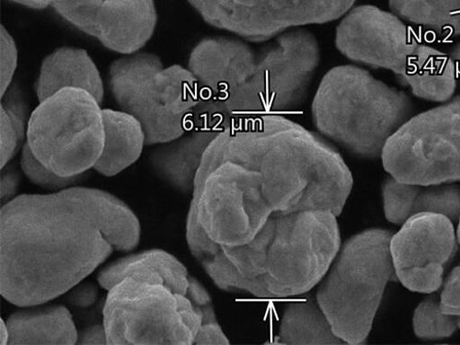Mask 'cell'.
Returning a JSON list of instances; mask_svg holds the SVG:
<instances>
[{
  "label": "cell",
  "instance_id": "cell-18",
  "mask_svg": "<svg viewBox=\"0 0 460 345\" xmlns=\"http://www.w3.org/2000/svg\"><path fill=\"white\" fill-rule=\"evenodd\" d=\"M67 88L81 89L91 93L100 103L104 98L101 73L83 49L63 47L45 58L35 84L40 102Z\"/></svg>",
  "mask_w": 460,
  "mask_h": 345
},
{
  "label": "cell",
  "instance_id": "cell-20",
  "mask_svg": "<svg viewBox=\"0 0 460 345\" xmlns=\"http://www.w3.org/2000/svg\"><path fill=\"white\" fill-rule=\"evenodd\" d=\"M128 278L164 284L184 295L189 293L191 280L186 267L163 250H148L115 261L103 268L97 279L99 285L109 291Z\"/></svg>",
  "mask_w": 460,
  "mask_h": 345
},
{
  "label": "cell",
  "instance_id": "cell-32",
  "mask_svg": "<svg viewBox=\"0 0 460 345\" xmlns=\"http://www.w3.org/2000/svg\"><path fill=\"white\" fill-rule=\"evenodd\" d=\"M76 344H108L104 324L90 326L79 333Z\"/></svg>",
  "mask_w": 460,
  "mask_h": 345
},
{
  "label": "cell",
  "instance_id": "cell-36",
  "mask_svg": "<svg viewBox=\"0 0 460 345\" xmlns=\"http://www.w3.org/2000/svg\"><path fill=\"white\" fill-rule=\"evenodd\" d=\"M456 223H457V226L456 228V235L457 244L460 247V217Z\"/></svg>",
  "mask_w": 460,
  "mask_h": 345
},
{
  "label": "cell",
  "instance_id": "cell-12",
  "mask_svg": "<svg viewBox=\"0 0 460 345\" xmlns=\"http://www.w3.org/2000/svg\"><path fill=\"white\" fill-rule=\"evenodd\" d=\"M209 25L262 43L290 29L335 21L358 0H187Z\"/></svg>",
  "mask_w": 460,
  "mask_h": 345
},
{
  "label": "cell",
  "instance_id": "cell-5",
  "mask_svg": "<svg viewBox=\"0 0 460 345\" xmlns=\"http://www.w3.org/2000/svg\"><path fill=\"white\" fill-rule=\"evenodd\" d=\"M109 88L121 110L142 125L146 146L170 142L193 128L214 97L189 68L165 67L159 56L141 51L111 64Z\"/></svg>",
  "mask_w": 460,
  "mask_h": 345
},
{
  "label": "cell",
  "instance_id": "cell-24",
  "mask_svg": "<svg viewBox=\"0 0 460 345\" xmlns=\"http://www.w3.org/2000/svg\"><path fill=\"white\" fill-rule=\"evenodd\" d=\"M390 7L405 22L441 37L460 36V0H390Z\"/></svg>",
  "mask_w": 460,
  "mask_h": 345
},
{
  "label": "cell",
  "instance_id": "cell-35",
  "mask_svg": "<svg viewBox=\"0 0 460 345\" xmlns=\"http://www.w3.org/2000/svg\"><path fill=\"white\" fill-rule=\"evenodd\" d=\"M10 341V331L7 323L2 319V324H0V344L9 345Z\"/></svg>",
  "mask_w": 460,
  "mask_h": 345
},
{
  "label": "cell",
  "instance_id": "cell-25",
  "mask_svg": "<svg viewBox=\"0 0 460 345\" xmlns=\"http://www.w3.org/2000/svg\"><path fill=\"white\" fill-rule=\"evenodd\" d=\"M412 329L416 337L424 341H442L453 336L458 330L455 317L442 310L440 294H429L416 306L412 316Z\"/></svg>",
  "mask_w": 460,
  "mask_h": 345
},
{
  "label": "cell",
  "instance_id": "cell-33",
  "mask_svg": "<svg viewBox=\"0 0 460 345\" xmlns=\"http://www.w3.org/2000/svg\"><path fill=\"white\" fill-rule=\"evenodd\" d=\"M8 2L31 10H46L52 7L57 0H8Z\"/></svg>",
  "mask_w": 460,
  "mask_h": 345
},
{
  "label": "cell",
  "instance_id": "cell-2",
  "mask_svg": "<svg viewBox=\"0 0 460 345\" xmlns=\"http://www.w3.org/2000/svg\"><path fill=\"white\" fill-rule=\"evenodd\" d=\"M209 148L247 167L274 212L338 217L351 195L353 175L337 149L280 114L234 119Z\"/></svg>",
  "mask_w": 460,
  "mask_h": 345
},
{
  "label": "cell",
  "instance_id": "cell-9",
  "mask_svg": "<svg viewBox=\"0 0 460 345\" xmlns=\"http://www.w3.org/2000/svg\"><path fill=\"white\" fill-rule=\"evenodd\" d=\"M275 213L252 172L208 146L196 177L186 232L201 226L221 247L252 242Z\"/></svg>",
  "mask_w": 460,
  "mask_h": 345
},
{
  "label": "cell",
  "instance_id": "cell-28",
  "mask_svg": "<svg viewBox=\"0 0 460 345\" xmlns=\"http://www.w3.org/2000/svg\"><path fill=\"white\" fill-rule=\"evenodd\" d=\"M439 294L443 312L456 318L460 330V262L447 276Z\"/></svg>",
  "mask_w": 460,
  "mask_h": 345
},
{
  "label": "cell",
  "instance_id": "cell-3",
  "mask_svg": "<svg viewBox=\"0 0 460 345\" xmlns=\"http://www.w3.org/2000/svg\"><path fill=\"white\" fill-rule=\"evenodd\" d=\"M319 62L315 36L295 28L258 48L241 37L206 38L191 50L188 68L237 119L281 114L298 107Z\"/></svg>",
  "mask_w": 460,
  "mask_h": 345
},
{
  "label": "cell",
  "instance_id": "cell-4",
  "mask_svg": "<svg viewBox=\"0 0 460 345\" xmlns=\"http://www.w3.org/2000/svg\"><path fill=\"white\" fill-rule=\"evenodd\" d=\"M412 112L406 93L355 66L326 73L313 102V119L321 135L363 159L381 157Z\"/></svg>",
  "mask_w": 460,
  "mask_h": 345
},
{
  "label": "cell",
  "instance_id": "cell-31",
  "mask_svg": "<svg viewBox=\"0 0 460 345\" xmlns=\"http://www.w3.org/2000/svg\"><path fill=\"white\" fill-rule=\"evenodd\" d=\"M20 173L16 169L7 164L2 168V185H0V195L4 205L15 199L20 185Z\"/></svg>",
  "mask_w": 460,
  "mask_h": 345
},
{
  "label": "cell",
  "instance_id": "cell-8",
  "mask_svg": "<svg viewBox=\"0 0 460 345\" xmlns=\"http://www.w3.org/2000/svg\"><path fill=\"white\" fill-rule=\"evenodd\" d=\"M261 232L266 244L258 298L308 294L325 277L341 246L337 216L330 211L275 212Z\"/></svg>",
  "mask_w": 460,
  "mask_h": 345
},
{
  "label": "cell",
  "instance_id": "cell-11",
  "mask_svg": "<svg viewBox=\"0 0 460 345\" xmlns=\"http://www.w3.org/2000/svg\"><path fill=\"white\" fill-rule=\"evenodd\" d=\"M395 180L431 185L460 181V95L411 117L383 148Z\"/></svg>",
  "mask_w": 460,
  "mask_h": 345
},
{
  "label": "cell",
  "instance_id": "cell-6",
  "mask_svg": "<svg viewBox=\"0 0 460 345\" xmlns=\"http://www.w3.org/2000/svg\"><path fill=\"white\" fill-rule=\"evenodd\" d=\"M393 235L390 230L369 228L341 243L317 286L315 298L345 344L365 343L386 288L396 279Z\"/></svg>",
  "mask_w": 460,
  "mask_h": 345
},
{
  "label": "cell",
  "instance_id": "cell-1",
  "mask_svg": "<svg viewBox=\"0 0 460 345\" xmlns=\"http://www.w3.org/2000/svg\"><path fill=\"white\" fill-rule=\"evenodd\" d=\"M132 209L108 191L72 186L22 195L0 212V292L26 308L82 283L114 252L137 247Z\"/></svg>",
  "mask_w": 460,
  "mask_h": 345
},
{
  "label": "cell",
  "instance_id": "cell-29",
  "mask_svg": "<svg viewBox=\"0 0 460 345\" xmlns=\"http://www.w3.org/2000/svg\"><path fill=\"white\" fill-rule=\"evenodd\" d=\"M230 341L217 320L202 323L194 345H227Z\"/></svg>",
  "mask_w": 460,
  "mask_h": 345
},
{
  "label": "cell",
  "instance_id": "cell-19",
  "mask_svg": "<svg viewBox=\"0 0 460 345\" xmlns=\"http://www.w3.org/2000/svg\"><path fill=\"white\" fill-rule=\"evenodd\" d=\"M395 75L413 95L434 102L451 100L458 81L456 65L449 53L421 42Z\"/></svg>",
  "mask_w": 460,
  "mask_h": 345
},
{
  "label": "cell",
  "instance_id": "cell-21",
  "mask_svg": "<svg viewBox=\"0 0 460 345\" xmlns=\"http://www.w3.org/2000/svg\"><path fill=\"white\" fill-rule=\"evenodd\" d=\"M102 115L104 145L93 169L111 177L138 161L146 146V135L140 122L125 111L102 109Z\"/></svg>",
  "mask_w": 460,
  "mask_h": 345
},
{
  "label": "cell",
  "instance_id": "cell-27",
  "mask_svg": "<svg viewBox=\"0 0 460 345\" xmlns=\"http://www.w3.org/2000/svg\"><path fill=\"white\" fill-rule=\"evenodd\" d=\"M0 81H2V98L13 85L15 72L18 67L19 52L16 43L10 31L2 25L0 28Z\"/></svg>",
  "mask_w": 460,
  "mask_h": 345
},
{
  "label": "cell",
  "instance_id": "cell-15",
  "mask_svg": "<svg viewBox=\"0 0 460 345\" xmlns=\"http://www.w3.org/2000/svg\"><path fill=\"white\" fill-rule=\"evenodd\" d=\"M335 34L337 49L349 60L398 74L420 42L401 18L375 6L352 8Z\"/></svg>",
  "mask_w": 460,
  "mask_h": 345
},
{
  "label": "cell",
  "instance_id": "cell-26",
  "mask_svg": "<svg viewBox=\"0 0 460 345\" xmlns=\"http://www.w3.org/2000/svg\"><path fill=\"white\" fill-rule=\"evenodd\" d=\"M21 168L31 182L43 189L58 191L75 186L83 181L84 174L75 177H62L45 166L32 155L27 143L22 151Z\"/></svg>",
  "mask_w": 460,
  "mask_h": 345
},
{
  "label": "cell",
  "instance_id": "cell-10",
  "mask_svg": "<svg viewBox=\"0 0 460 345\" xmlns=\"http://www.w3.org/2000/svg\"><path fill=\"white\" fill-rule=\"evenodd\" d=\"M26 143L37 160L58 175L84 174L103 149L101 103L81 89L59 91L31 111Z\"/></svg>",
  "mask_w": 460,
  "mask_h": 345
},
{
  "label": "cell",
  "instance_id": "cell-34",
  "mask_svg": "<svg viewBox=\"0 0 460 345\" xmlns=\"http://www.w3.org/2000/svg\"><path fill=\"white\" fill-rule=\"evenodd\" d=\"M448 53L456 65L457 80L460 81V43L452 48Z\"/></svg>",
  "mask_w": 460,
  "mask_h": 345
},
{
  "label": "cell",
  "instance_id": "cell-16",
  "mask_svg": "<svg viewBox=\"0 0 460 345\" xmlns=\"http://www.w3.org/2000/svg\"><path fill=\"white\" fill-rule=\"evenodd\" d=\"M386 219L398 226L421 214H439L452 222L460 217V187L454 183L421 185L389 177L381 189Z\"/></svg>",
  "mask_w": 460,
  "mask_h": 345
},
{
  "label": "cell",
  "instance_id": "cell-13",
  "mask_svg": "<svg viewBox=\"0 0 460 345\" xmlns=\"http://www.w3.org/2000/svg\"><path fill=\"white\" fill-rule=\"evenodd\" d=\"M457 246L454 222L446 216L412 217L391 240L396 279L414 293L440 291Z\"/></svg>",
  "mask_w": 460,
  "mask_h": 345
},
{
  "label": "cell",
  "instance_id": "cell-14",
  "mask_svg": "<svg viewBox=\"0 0 460 345\" xmlns=\"http://www.w3.org/2000/svg\"><path fill=\"white\" fill-rule=\"evenodd\" d=\"M66 22L122 56L139 52L158 24L155 0H57Z\"/></svg>",
  "mask_w": 460,
  "mask_h": 345
},
{
  "label": "cell",
  "instance_id": "cell-22",
  "mask_svg": "<svg viewBox=\"0 0 460 345\" xmlns=\"http://www.w3.org/2000/svg\"><path fill=\"white\" fill-rule=\"evenodd\" d=\"M38 306H26L9 317V345L76 344L79 332L64 305Z\"/></svg>",
  "mask_w": 460,
  "mask_h": 345
},
{
  "label": "cell",
  "instance_id": "cell-7",
  "mask_svg": "<svg viewBox=\"0 0 460 345\" xmlns=\"http://www.w3.org/2000/svg\"><path fill=\"white\" fill-rule=\"evenodd\" d=\"M213 306L205 287L191 278L189 293L128 278L108 291L102 315L111 345H194L205 313Z\"/></svg>",
  "mask_w": 460,
  "mask_h": 345
},
{
  "label": "cell",
  "instance_id": "cell-17",
  "mask_svg": "<svg viewBox=\"0 0 460 345\" xmlns=\"http://www.w3.org/2000/svg\"><path fill=\"white\" fill-rule=\"evenodd\" d=\"M225 128H196L174 140L159 144L149 156L152 169L181 193L193 194L196 177L205 153Z\"/></svg>",
  "mask_w": 460,
  "mask_h": 345
},
{
  "label": "cell",
  "instance_id": "cell-23",
  "mask_svg": "<svg viewBox=\"0 0 460 345\" xmlns=\"http://www.w3.org/2000/svg\"><path fill=\"white\" fill-rule=\"evenodd\" d=\"M275 344H345L333 332L316 298H306L286 306Z\"/></svg>",
  "mask_w": 460,
  "mask_h": 345
},
{
  "label": "cell",
  "instance_id": "cell-30",
  "mask_svg": "<svg viewBox=\"0 0 460 345\" xmlns=\"http://www.w3.org/2000/svg\"><path fill=\"white\" fill-rule=\"evenodd\" d=\"M67 296L69 303L75 308L87 309L93 305L99 296V288L92 283H80L70 289Z\"/></svg>",
  "mask_w": 460,
  "mask_h": 345
}]
</instances>
